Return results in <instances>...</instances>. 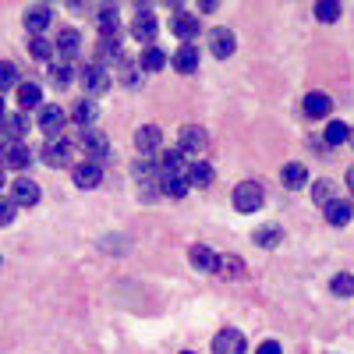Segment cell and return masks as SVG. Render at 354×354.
<instances>
[{"label": "cell", "mask_w": 354, "mask_h": 354, "mask_svg": "<svg viewBox=\"0 0 354 354\" xmlns=\"http://www.w3.org/2000/svg\"><path fill=\"white\" fill-rule=\"evenodd\" d=\"M262 202H266V195H262L259 181H241L234 188V209L238 213H255V209H262Z\"/></svg>", "instance_id": "obj_1"}, {"label": "cell", "mask_w": 354, "mask_h": 354, "mask_svg": "<svg viewBox=\"0 0 354 354\" xmlns=\"http://www.w3.org/2000/svg\"><path fill=\"white\" fill-rule=\"evenodd\" d=\"M205 145H209V138H205L202 128H195V124L181 128V138H177V153H181V156L198 160V153H205Z\"/></svg>", "instance_id": "obj_2"}, {"label": "cell", "mask_w": 354, "mask_h": 354, "mask_svg": "<svg viewBox=\"0 0 354 354\" xmlns=\"http://www.w3.org/2000/svg\"><path fill=\"white\" fill-rule=\"evenodd\" d=\"M39 156H43V163L46 167H68L71 163V145L64 142V138H46L43 142V149H39Z\"/></svg>", "instance_id": "obj_3"}, {"label": "cell", "mask_w": 354, "mask_h": 354, "mask_svg": "<svg viewBox=\"0 0 354 354\" xmlns=\"http://www.w3.org/2000/svg\"><path fill=\"white\" fill-rule=\"evenodd\" d=\"M82 85H85V93L100 96V93H106V88L113 85V75H110L103 64H85V71H82Z\"/></svg>", "instance_id": "obj_4"}, {"label": "cell", "mask_w": 354, "mask_h": 354, "mask_svg": "<svg viewBox=\"0 0 354 354\" xmlns=\"http://www.w3.org/2000/svg\"><path fill=\"white\" fill-rule=\"evenodd\" d=\"M32 163V149L25 142H8L4 153H0V167H11V170H25Z\"/></svg>", "instance_id": "obj_5"}, {"label": "cell", "mask_w": 354, "mask_h": 354, "mask_svg": "<svg viewBox=\"0 0 354 354\" xmlns=\"http://www.w3.org/2000/svg\"><path fill=\"white\" fill-rule=\"evenodd\" d=\"M156 15H153V8H138L135 11V25H131V32H135V39L138 43H153L156 39Z\"/></svg>", "instance_id": "obj_6"}, {"label": "cell", "mask_w": 354, "mask_h": 354, "mask_svg": "<svg viewBox=\"0 0 354 354\" xmlns=\"http://www.w3.org/2000/svg\"><path fill=\"white\" fill-rule=\"evenodd\" d=\"M82 149L93 156V163H100V160H106V153H110V142H106V135L103 131H93V128H85L82 131Z\"/></svg>", "instance_id": "obj_7"}, {"label": "cell", "mask_w": 354, "mask_h": 354, "mask_svg": "<svg viewBox=\"0 0 354 354\" xmlns=\"http://www.w3.org/2000/svg\"><path fill=\"white\" fill-rule=\"evenodd\" d=\"M213 354H245V333L220 330L216 340H213Z\"/></svg>", "instance_id": "obj_8"}, {"label": "cell", "mask_w": 354, "mask_h": 354, "mask_svg": "<svg viewBox=\"0 0 354 354\" xmlns=\"http://www.w3.org/2000/svg\"><path fill=\"white\" fill-rule=\"evenodd\" d=\"M234 46H238V39H234L230 28H213L209 32V50H213V57H220V61H227V57L234 53Z\"/></svg>", "instance_id": "obj_9"}, {"label": "cell", "mask_w": 354, "mask_h": 354, "mask_svg": "<svg viewBox=\"0 0 354 354\" xmlns=\"http://www.w3.org/2000/svg\"><path fill=\"white\" fill-rule=\"evenodd\" d=\"M39 128H43L50 138H61V128H64V110H61V106H39Z\"/></svg>", "instance_id": "obj_10"}, {"label": "cell", "mask_w": 354, "mask_h": 354, "mask_svg": "<svg viewBox=\"0 0 354 354\" xmlns=\"http://www.w3.org/2000/svg\"><path fill=\"white\" fill-rule=\"evenodd\" d=\"M71 177H75V185H78V188H96V185L103 181V167H100V163H93V160H85V163H78V167H75V174H71Z\"/></svg>", "instance_id": "obj_11"}, {"label": "cell", "mask_w": 354, "mask_h": 354, "mask_svg": "<svg viewBox=\"0 0 354 354\" xmlns=\"http://www.w3.org/2000/svg\"><path fill=\"white\" fill-rule=\"evenodd\" d=\"M170 32H174V36H181V39H192V36L198 32V18L177 8V11H174V18H170Z\"/></svg>", "instance_id": "obj_12"}, {"label": "cell", "mask_w": 354, "mask_h": 354, "mask_svg": "<svg viewBox=\"0 0 354 354\" xmlns=\"http://www.w3.org/2000/svg\"><path fill=\"white\" fill-rule=\"evenodd\" d=\"M0 135H4V142H21V135H28V117L25 113H11L0 121Z\"/></svg>", "instance_id": "obj_13"}, {"label": "cell", "mask_w": 354, "mask_h": 354, "mask_svg": "<svg viewBox=\"0 0 354 354\" xmlns=\"http://www.w3.org/2000/svg\"><path fill=\"white\" fill-rule=\"evenodd\" d=\"M53 50L61 53L64 61H71V57L82 53V36L75 32V28H64V32H57V46H53Z\"/></svg>", "instance_id": "obj_14"}, {"label": "cell", "mask_w": 354, "mask_h": 354, "mask_svg": "<svg viewBox=\"0 0 354 354\" xmlns=\"http://www.w3.org/2000/svg\"><path fill=\"white\" fill-rule=\"evenodd\" d=\"M160 142H163V131H160L156 124H145V128L135 131V149H138V153H153V149H160Z\"/></svg>", "instance_id": "obj_15"}, {"label": "cell", "mask_w": 354, "mask_h": 354, "mask_svg": "<svg viewBox=\"0 0 354 354\" xmlns=\"http://www.w3.org/2000/svg\"><path fill=\"white\" fill-rule=\"evenodd\" d=\"M11 192H15V205H36L39 202V185L28 181V177H18Z\"/></svg>", "instance_id": "obj_16"}, {"label": "cell", "mask_w": 354, "mask_h": 354, "mask_svg": "<svg viewBox=\"0 0 354 354\" xmlns=\"http://www.w3.org/2000/svg\"><path fill=\"white\" fill-rule=\"evenodd\" d=\"M174 68L181 71V75H195V71H198V50H195L192 43H185L181 50L174 53Z\"/></svg>", "instance_id": "obj_17"}, {"label": "cell", "mask_w": 354, "mask_h": 354, "mask_svg": "<svg viewBox=\"0 0 354 354\" xmlns=\"http://www.w3.org/2000/svg\"><path fill=\"white\" fill-rule=\"evenodd\" d=\"M351 216H354V205H351L347 198H333V202L326 205V220H330L333 227H347Z\"/></svg>", "instance_id": "obj_18"}, {"label": "cell", "mask_w": 354, "mask_h": 354, "mask_svg": "<svg viewBox=\"0 0 354 354\" xmlns=\"http://www.w3.org/2000/svg\"><path fill=\"white\" fill-rule=\"evenodd\" d=\"M301 106H305V117H330V110H333V100H330L326 93H308Z\"/></svg>", "instance_id": "obj_19"}, {"label": "cell", "mask_w": 354, "mask_h": 354, "mask_svg": "<svg viewBox=\"0 0 354 354\" xmlns=\"http://www.w3.org/2000/svg\"><path fill=\"white\" fill-rule=\"evenodd\" d=\"M188 259H192L195 270H205V273H216V266H220V259L213 255V248H205V245H195L188 252Z\"/></svg>", "instance_id": "obj_20"}, {"label": "cell", "mask_w": 354, "mask_h": 354, "mask_svg": "<svg viewBox=\"0 0 354 354\" xmlns=\"http://www.w3.org/2000/svg\"><path fill=\"white\" fill-rule=\"evenodd\" d=\"M50 21H53V15H50V8H43V4L25 11V28H28V32H36V36L43 32V28H46Z\"/></svg>", "instance_id": "obj_21"}, {"label": "cell", "mask_w": 354, "mask_h": 354, "mask_svg": "<svg viewBox=\"0 0 354 354\" xmlns=\"http://www.w3.org/2000/svg\"><path fill=\"white\" fill-rule=\"evenodd\" d=\"M138 68L142 71H163L167 68V53L160 46H145L142 57H138Z\"/></svg>", "instance_id": "obj_22"}, {"label": "cell", "mask_w": 354, "mask_h": 354, "mask_svg": "<svg viewBox=\"0 0 354 354\" xmlns=\"http://www.w3.org/2000/svg\"><path fill=\"white\" fill-rule=\"evenodd\" d=\"M188 185H198V188L213 185V167L205 163V160H195V163H188Z\"/></svg>", "instance_id": "obj_23"}, {"label": "cell", "mask_w": 354, "mask_h": 354, "mask_svg": "<svg viewBox=\"0 0 354 354\" xmlns=\"http://www.w3.org/2000/svg\"><path fill=\"white\" fill-rule=\"evenodd\" d=\"M280 177H283V185H287V188H305L308 170H305V163H287Z\"/></svg>", "instance_id": "obj_24"}, {"label": "cell", "mask_w": 354, "mask_h": 354, "mask_svg": "<svg viewBox=\"0 0 354 354\" xmlns=\"http://www.w3.org/2000/svg\"><path fill=\"white\" fill-rule=\"evenodd\" d=\"M333 198H340V195H337V185H333V181H315V185H312V202H319L322 209H326V205H330Z\"/></svg>", "instance_id": "obj_25"}, {"label": "cell", "mask_w": 354, "mask_h": 354, "mask_svg": "<svg viewBox=\"0 0 354 354\" xmlns=\"http://www.w3.org/2000/svg\"><path fill=\"white\" fill-rule=\"evenodd\" d=\"M96 57L100 61H121V43H117V36H103L96 43Z\"/></svg>", "instance_id": "obj_26"}, {"label": "cell", "mask_w": 354, "mask_h": 354, "mask_svg": "<svg viewBox=\"0 0 354 354\" xmlns=\"http://www.w3.org/2000/svg\"><path fill=\"white\" fill-rule=\"evenodd\" d=\"M280 238H283V230H280V227H273V223L255 230V245H259V248H277V245H280Z\"/></svg>", "instance_id": "obj_27"}, {"label": "cell", "mask_w": 354, "mask_h": 354, "mask_svg": "<svg viewBox=\"0 0 354 354\" xmlns=\"http://www.w3.org/2000/svg\"><path fill=\"white\" fill-rule=\"evenodd\" d=\"M18 103H21V106H39V103H43L39 85H36V82H21V85H18Z\"/></svg>", "instance_id": "obj_28"}, {"label": "cell", "mask_w": 354, "mask_h": 354, "mask_svg": "<svg viewBox=\"0 0 354 354\" xmlns=\"http://www.w3.org/2000/svg\"><path fill=\"white\" fill-rule=\"evenodd\" d=\"M96 113H100V110H96L93 100H82V103H75V110H71L75 124H82V128H85V124H93V121H96Z\"/></svg>", "instance_id": "obj_29"}, {"label": "cell", "mask_w": 354, "mask_h": 354, "mask_svg": "<svg viewBox=\"0 0 354 354\" xmlns=\"http://www.w3.org/2000/svg\"><path fill=\"white\" fill-rule=\"evenodd\" d=\"M117 18H121V15H117V8H100L96 11V21H100V32L103 36H117Z\"/></svg>", "instance_id": "obj_30"}, {"label": "cell", "mask_w": 354, "mask_h": 354, "mask_svg": "<svg viewBox=\"0 0 354 354\" xmlns=\"http://www.w3.org/2000/svg\"><path fill=\"white\" fill-rule=\"evenodd\" d=\"M330 290L337 294V298H351V294H354V277L351 273H337L330 280Z\"/></svg>", "instance_id": "obj_31"}, {"label": "cell", "mask_w": 354, "mask_h": 354, "mask_svg": "<svg viewBox=\"0 0 354 354\" xmlns=\"http://www.w3.org/2000/svg\"><path fill=\"white\" fill-rule=\"evenodd\" d=\"M28 53H32L36 61H50L53 43H50V39H43V36H32V39H28Z\"/></svg>", "instance_id": "obj_32"}, {"label": "cell", "mask_w": 354, "mask_h": 354, "mask_svg": "<svg viewBox=\"0 0 354 354\" xmlns=\"http://www.w3.org/2000/svg\"><path fill=\"white\" fill-rule=\"evenodd\" d=\"M50 82H53L57 88H68V85H71V64H68V61L53 64V68H50Z\"/></svg>", "instance_id": "obj_33"}, {"label": "cell", "mask_w": 354, "mask_h": 354, "mask_svg": "<svg viewBox=\"0 0 354 354\" xmlns=\"http://www.w3.org/2000/svg\"><path fill=\"white\" fill-rule=\"evenodd\" d=\"M11 85H18V71H15L11 61H0V96H4Z\"/></svg>", "instance_id": "obj_34"}, {"label": "cell", "mask_w": 354, "mask_h": 354, "mask_svg": "<svg viewBox=\"0 0 354 354\" xmlns=\"http://www.w3.org/2000/svg\"><path fill=\"white\" fill-rule=\"evenodd\" d=\"M347 135H351V128H347L344 121H330V128H326V145H340V142H347Z\"/></svg>", "instance_id": "obj_35"}, {"label": "cell", "mask_w": 354, "mask_h": 354, "mask_svg": "<svg viewBox=\"0 0 354 354\" xmlns=\"http://www.w3.org/2000/svg\"><path fill=\"white\" fill-rule=\"evenodd\" d=\"M315 18H319V21H326V25L337 21V18H340V4H330V0H322V4L315 8Z\"/></svg>", "instance_id": "obj_36"}, {"label": "cell", "mask_w": 354, "mask_h": 354, "mask_svg": "<svg viewBox=\"0 0 354 354\" xmlns=\"http://www.w3.org/2000/svg\"><path fill=\"white\" fill-rule=\"evenodd\" d=\"M216 273H238V277H241V273H245V262H241V259H234V255H230V259H220Z\"/></svg>", "instance_id": "obj_37"}, {"label": "cell", "mask_w": 354, "mask_h": 354, "mask_svg": "<svg viewBox=\"0 0 354 354\" xmlns=\"http://www.w3.org/2000/svg\"><path fill=\"white\" fill-rule=\"evenodd\" d=\"M15 223V202H0V227Z\"/></svg>", "instance_id": "obj_38"}, {"label": "cell", "mask_w": 354, "mask_h": 354, "mask_svg": "<svg viewBox=\"0 0 354 354\" xmlns=\"http://www.w3.org/2000/svg\"><path fill=\"white\" fill-rule=\"evenodd\" d=\"M138 71H142L138 64H128V68H124V75H121V78H124V85H128V88H135V85H138Z\"/></svg>", "instance_id": "obj_39"}, {"label": "cell", "mask_w": 354, "mask_h": 354, "mask_svg": "<svg viewBox=\"0 0 354 354\" xmlns=\"http://www.w3.org/2000/svg\"><path fill=\"white\" fill-rule=\"evenodd\" d=\"M255 354H283V347L277 344V340H266V344H259V351Z\"/></svg>", "instance_id": "obj_40"}, {"label": "cell", "mask_w": 354, "mask_h": 354, "mask_svg": "<svg viewBox=\"0 0 354 354\" xmlns=\"http://www.w3.org/2000/svg\"><path fill=\"white\" fill-rule=\"evenodd\" d=\"M347 185H351V192H354V167H351V174H347Z\"/></svg>", "instance_id": "obj_41"}, {"label": "cell", "mask_w": 354, "mask_h": 354, "mask_svg": "<svg viewBox=\"0 0 354 354\" xmlns=\"http://www.w3.org/2000/svg\"><path fill=\"white\" fill-rule=\"evenodd\" d=\"M0 121H4V96H0Z\"/></svg>", "instance_id": "obj_42"}, {"label": "cell", "mask_w": 354, "mask_h": 354, "mask_svg": "<svg viewBox=\"0 0 354 354\" xmlns=\"http://www.w3.org/2000/svg\"><path fill=\"white\" fill-rule=\"evenodd\" d=\"M0 192H4V167H0Z\"/></svg>", "instance_id": "obj_43"}, {"label": "cell", "mask_w": 354, "mask_h": 354, "mask_svg": "<svg viewBox=\"0 0 354 354\" xmlns=\"http://www.w3.org/2000/svg\"><path fill=\"white\" fill-rule=\"evenodd\" d=\"M4 145H8V142H4V138H0V153H4Z\"/></svg>", "instance_id": "obj_44"}, {"label": "cell", "mask_w": 354, "mask_h": 354, "mask_svg": "<svg viewBox=\"0 0 354 354\" xmlns=\"http://www.w3.org/2000/svg\"><path fill=\"white\" fill-rule=\"evenodd\" d=\"M181 354H195V351H181Z\"/></svg>", "instance_id": "obj_45"}]
</instances>
